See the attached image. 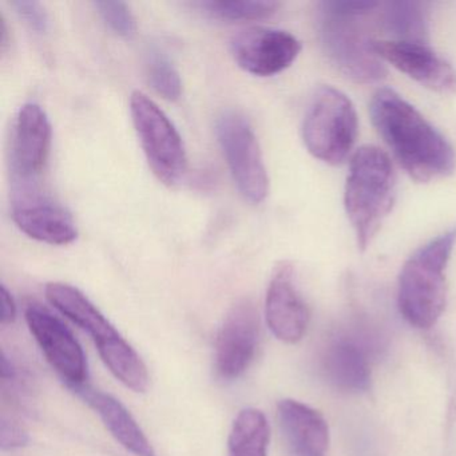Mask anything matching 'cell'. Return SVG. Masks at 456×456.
<instances>
[{
  "label": "cell",
  "mask_w": 456,
  "mask_h": 456,
  "mask_svg": "<svg viewBox=\"0 0 456 456\" xmlns=\"http://www.w3.org/2000/svg\"><path fill=\"white\" fill-rule=\"evenodd\" d=\"M370 113L379 134L413 180L429 183L453 172L456 156L451 143L396 92L379 89Z\"/></svg>",
  "instance_id": "obj_1"
},
{
  "label": "cell",
  "mask_w": 456,
  "mask_h": 456,
  "mask_svg": "<svg viewBox=\"0 0 456 456\" xmlns=\"http://www.w3.org/2000/svg\"><path fill=\"white\" fill-rule=\"evenodd\" d=\"M395 200L396 175L388 154L376 146L357 149L349 164L344 207L360 249L370 247Z\"/></svg>",
  "instance_id": "obj_2"
},
{
  "label": "cell",
  "mask_w": 456,
  "mask_h": 456,
  "mask_svg": "<svg viewBox=\"0 0 456 456\" xmlns=\"http://www.w3.org/2000/svg\"><path fill=\"white\" fill-rule=\"evenodd\" d=\"M46 297L61 314L92 336L106 367L125 387L138 394L148 389L145 362L85 293L65 282H50Z\"/></svg>",
  "instance_id": "obj_3"
},
{
  "label": "cell",
  "mask_w": 456,
  "mask_h": 456,
  "mask_svg": "<svg viewBox=\"0 0 456 456\" xmlns=\"http://www.w3.org/2000/svg\"><path fill=\"white\" fill-rule=\"evenodd\" d=\"M456 244V228L419 248L403 265L397 290L400 314L412 327L429 330L445 306V276Z\"/></svg>",
  "instance_id": "obj_4"
},
{
  "label": "cell",
  "mask_w": 456,
  "mask_h": 456,
  "mask_svg": "<svg viewBox=\"0 0 456 456\" xmlns=\"http://www.w3.org/2000/svg\"><path fill=\"white\" fill-rule=\"evenodd\" d=\"M359 15L341 14L319 4L317 34L328 61L346 78L357 84H378L387 76L383 60L373 50Z\"/></svg>",
  "instance_id": "obj_5"
},
{
  "label": "cell",
  "mask_w": 456,
  "mask_h": 456,
  "mask_svg": "<svg viewBox=\"0 0 456 456\" xmlns=\"http://www.w3.org/2000/svg\"><path fill=\"white\" fill-rule=\"evenodd\" d=\"M301 133L314 159L333 167L343 164L357 137L354 103L335 87H320L306 109Z\"/></svg>",
  "instance_id": "obj_6"
},
{
  "label": "cell",
  "mask_w": 456,
  "mask_h": 456,
  "mask_svg": "<svg viewBox=\"0 0 456 456\" xmlns=\"http://www.w3.org/2000/svg\"><path fill=\"white\" fill-rule=\"evenodd\" d=\"M130 114L154 175L164 185H177L188 169L180 133L165 111L142 92L130 95Z\"/></svg>",
  "instance_id": "obj_7"
},
{
  "label": "cell",
  "mask_w": 456,
  "mask_h": 456,
  "mask_svg": "<svg viewBox=\"0 0 456 456\" xmlns=\"http://www.w3.org/2000/svg\"><path fill=\"white\" fill-rule=\"evenodd\" d=\"M216 135L240 193L261 204L269 193V177L252 125L239 111L226 110L216 121Z\"/></svg>",
  "instance_id": "obj_8"
},
{
  "label": "cell",
  "mask_w": 456,
  "mask_h": 456,
  "mask_svg": "<svg viewBox=\"0 0 456 456\" xmlns=\"http://www.w3.org/2000/svg\"><path fill=\"white\" fill-rule=\"evenodd\" d=\"M12 220L23 233L45 244L62 247L78 237L70 213L39 185H12Z\"/></svg>",
  "instance_id": "obj_9"
},
{
  "label": "cell",
  "mask_w": 456,
  "mask_h": 456,
  "mask_svg": "<svg viewBox=\"0 0 456 456\" xmlns=\"http://www.w3.org/2000/svg\"><path fill=\"white\" fill-rule=\"evenodd\" d=\"M28 330L66 387L87 383V362L81 344L62 320L39 304L26 309Z\"/></svg>",
  "instance_id": "obj_10"
},
{
  "label": "cell",
  "mask_w": 456,
  "mask_h": 456,
  "mask_svg": "<svg viewBox=\"0 0 456 456\" xmlns=\"http://www.w3.org/2000/svg\"><path fill=\"white\" fill-rule=\"evenodd\" d=\"M52 124L38 103L18 111L12 141V185H38L52 151Z\"/></svg>",
  "instance_id": "obj_11"
},
{
  "label": "cell",
  "mask_w": 456,
  "mask_h": 456,
  "mask_svg": "<svg viewBox=\"0 0 456 456\" xmlns=\"http://www.w3.org/2000/svg\"><path fill=\"white\" fill-rule=\"evenodd\" d=\"M234 62L257 77H272L287 70L301 52L295 36L271 28H250L240 31L231 42Z\"/></svg>",
  "instance_id": "obj_12"
},
{
  "label": "cell",
  "mask_w": 456,
  "mask_h": 456,
  "mask_svg": "<svg viewBox=\"0 0 456 456\" xmlns=\"http://www.w3.org/2000/svg\"><path fill=\"white\" fill-rule=\"evenodd\" d=\"M260 322L252 301L241 300L226 314L216 341V370L224 380L244 375L257 351Z\"/></svg>",
  "instance_id": "obj_13"
},
{
  "label": "cell",
  "mask_w": 456,
  "mask_h": 456,
  "mask_svg": "<svg viewBox=\"0 0 456 456\" xmlns=\"http://www.w3.org/2000/svg\"><path fill=\"white\" fill-rule=\"evenodd\" d=\"M372 46L379 58L391 63L421 86L440 94L456 92L455 69L426 44L373 39Z\"/></svg>",
  "instance_id": "obj_14"
},
{
  "label": "cell",
  "mask_w": 456,
  "mask_h": 456,
  "mask_svg": "<svg viewBox=\"0 0 456 456\" xmlns=\"http://www.w3.org/2000/svg\"><path fill=\"white\" fill-rule=\"evenodd\" d=\"M265 316L269 330L279 340L296 344L305 335L309 311L295 281V268L282 261L274 269L266 290Z\"/></svg>",
  "instance_id": "obj_15"
},
{
  "label": "cell",
  "mask_w": 456,
  "mask_h": 456,
  "mask_svg": "<svg viewBox=\"0 0 456 456\" xmlns=\"http://www.w3.org/2000/svg\"><path fill=\"white\" fill-rule=\"evenodd\" d=\"M277 419L289 456H327L330 428L319 411L284 399L277 404Z\"/></svg>",
  "instance_id": "obj_16"
},
{
  "label": "cell",
  "mask_w": 456,
  "mask_h": 456,
  "mask_svg": "<svg viewBox=\"0 0 456 456\" xmlns=\"http://www.w3.org/2000/svg\"><path fill=\"white\" fill-rule=\"evenodd\" d=\"M77 396L81 397L105 424L114 439L134 456H156L151 440L141 428L130 411L110 394L94 388L89 383L71 387Z\"/></svg>",
  "instance_id": "obj_17"
},
{
  "label": "cell",
  "mask_w": 456,
  "mask_h": 456,
  "mask_svg": "<svg viewBox=\"0 0 456 456\" xmlns=\"http://www.w3.org/2000/svg\"><path fill=\"white\" fill-rule=\"evenodd\" d=\"M322 370L328 381L346 392L370 388V370L367 352L352 338L330 341L322 356Z\"/></svg>",
  "instance_id": "obj_18"
},
{
  "label": "cell",
  "mask_w": 456,
  "mask_h": 456,
  "mask_svg": "<svg viewBox=\"0 0 456 456\" xmlns=\"http://www.w3.org/2000/svg\"><path fill=\"white\" fill-rule=\"evenodd\" d=\"M271 428L256 408L240 411L229 434V456H268Z\"/></svg>",
  "instance_id": "obj_19"
},
{
  "label": "cell",
  "mask_w": 456,
  "mask_h": 456,
  "mask_svg": "<svg viewBox=\"0 0 456 456\" xmlns=\"http://www.w3.org/2000/svg\"><path fill=\"white\" fill-rule=\"evenodd\" d=\"M384 28L396 41L424 44L428 37L426 12L415 2H392L384 6L381 12Z\"/></svg>",
  "instance_id": "obj_20"
},
{
  "label": "cell",
  "mask_w": 456,
  "mask_h": 456,
  "mask_svg": "<svg viewBox=\"0 0 456 456\" xmlns=\"http://www.w3.org/2000/svg\"><path fill=\"white\" fill-rule=\"evenodd\" d=\"M191 7L210 20L234 23L271 18L280 4L271 0H201L191 4Z\"/></svg>",
  "instance_id": "obj_21"
},
{
  "label": "cell",
  "mask_w": 456,
  "mask_h": 456,
  "mask_svg": "<svg viewBox=\"0 0 456 456\" xmlns=\"http://www.w3.org/2000/svg\"><path fill=\"white\" fill-rule=\"evenodd\" d=\"M149 82L164 100L175 102L183 94V82L172 61L159 49L151 50L146 61Z\"/></svg>",
  "instance_id": "obj_22"
},
{
  "label": "cell",
  "mask_w": 456,
  "mask_h": 456,
  "mask_svg": "<svg viewBox=\"0 0 456 456\" xmlns=\"http://www.w3.org/2000/svg\"><path fill=\"white\" fill-rule=\"evenodd\" d=\"M94 7L106 26L117 36L130 39L137 33V20L124 2L100 0L94 2Z\"/></svg>",
  "instance_id": "obj_23"
},
{
  "label": "cell",
  "mask_w": 456,
  "mask_h": 456,
  "mask_svg": "<svg viewBox=\"0 0 456 456\" xmlns=\"http://www.w3.org/2000/svg\"><path fill=\"white\" fill-rule=\"evenodd\" d=\"M15 12L31 31L37 34H46L50 30L49 12L39 2L18 0L12 2Z\"/></svg>",
  "instance_id": "obj_24"
},
{
  "label": "cell",
  "mask_w": 456,
  "mask_h": 456,
  "mask_svg": "<svg viewBox=\"0 0 456 456\" xmlns=\"http://www.w3.org/2000/svg\"><path fill=\"white\" fill-rule=\"evenodd\" d=\"M28 435L20 421L12 416H2V428H0V443L4 450H14L28 444Z\"/></svg>",
  "instance_id": "obj_25"
},
{
  "label": "cell",
  "mask_w": 456,
  "mask_h": 456,
  "mask_svg": "<svg viewBox=\"0 0 456 456\" xmlns=\"http://www.w3.org/2000/svg\"><path fill=\"white\" fill-rule=\"evenodd\" d=\"M0 303H2V316H0V322L4 327L12 324L17 317V305H15L14 297L9 292L4 285L0 288Z\"/></svg>",
  "instance_id": "obj_26"
}]
</instances>
